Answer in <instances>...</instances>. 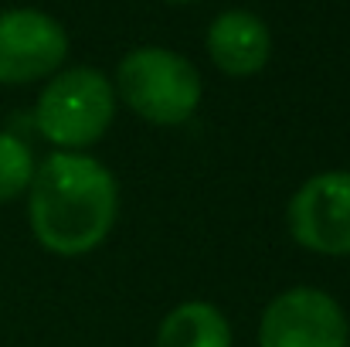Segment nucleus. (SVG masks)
<instances>
[{"mask_svg": "<svg viewBox=\"0 0 350 347\" xmlns=\"http://www.w3.org/2000/svg\"><path fill=\"white\" fill-rule=\"evenodd\" d=\"M116 103V89L99 68H62L44 82L38 96L34 126L58 150L85 153V146L99 143L113 126Z\"/></svg>", "mask_w": 350, "mask_h": 347, "instance_id": "3", "label": "nucleus"}, {"mask_svg": "<svg viewBox=\"0 0 350 347\" xmlns=\"http://www.w3.org/2000/svg\"><path fill=\"white\" fill-rule=\"evenodd\" d=\"M68 58L65 27L34 7L0 10V82L27 86L62 72Z\"/></svg>", "mask_w": 350, "mask_h": 347, "instance_id": "6", "label": "nucleus"}, {"mask_svg": "<svg viewBox=\"0 0 350 347\" xmlns=\"http://www.w3.org/2000/svg\"><path fill=\"white\" fill-rule=\"evenodd\" d=\"M34 167H38V160H34L31 146L17 133L0 129V205L27 194Z\"/></svg>", "mask_w": 350, "mask_h": 347, "instance_id": "9", "label": "nucleus"}, {"mask_svg": "<svg viewBox=\"0 0 350 347\" xmlns=\"http://www.w3.org/2000/svg\"><path fill=\"white\" fill-rule=\"evenodd\" d=\"M258 347H350L347 313L327 290L289 286L265 303Z\"/></svg>", "mask_w": 350, "mask_h": 347, "instance_id": "4", "label": "nucleus"}, {"mask_svg": "<svg viewBox=\"0 0 350 347\" xmlns=\"http://www.w3.org/2000/svg\"><path fill=\"white\" fill-rule=\"evenodd\" d=\"M167 3H194V0H167Z\"/></svg>", "mask_w": 350, "mask_h": 347, "instance_id": "10", "label": "nucleus"}, {"mask_svg": "<svg viewBox=\"0 0 350 347\" xmlns=\"http://www.w3.org/2000/svg\"><path fill=\"white\" fill-rule=\"evenodd\" d=\"M153 347H232V324L215 303L187 300L160 320Z\"/></svg>", "mask_w": 350, "mask_h": 347, "instance_id": "8", "label": "nucleus"}, {"mask_svg": "<svg viewBox=\"0 0 350 347\" xmlns=\"http://www.w3.org/2000/svg\"><path fill=\"white\" fill-rule=\"evenodd\" d=\"M116 174L92 153H48L27 188V225L38 245L62 259L96 252L116 229Z\"/></svg>", "mask_w": 350, "mask_h": 347, "instance_id": "1", "label": "nucleus"}, {"mask_svg": "<svg viewBox=\"0 0 350 347\" xmlns=\"http://www.w3.org/2000/svg\"><path fill=\"white\" fill-rule=\"evenodd\" d=\"M116 99L153 126H180L204 99L201 72L170 48H133L116 65Z\"/></svg>", "mask_w": 350, "mask_h": 347, "instance_id": "2", "label": "nucleus"}, {"mask_svg": "<svg viewBox=\"0 0 350 347\" xmlns=\"http://www.w3.org/2000/svg\"><path fill=\"white\" fill-rule=\"evenodd\" d=\"M204 44H208V58L215 62V68L232 75V79L258 75L269 65V55H272L269 24L252 10L218 14L208 27Z\"/></svg>", "mask_w": 350, "mask_h": 347, "instance_id": "7", "label": "nucleus"}, {"mask_svg": "<svg viewBox=\"0 0 350 347\" xmlns=\"http://www.w3.org/2000/svg\"><path fill=\"white\" fill-rule=\"evenodd\" d=\"M289 235L317 255H350V170L306 177L286 208Z\"/></svg>", "mask_w": 350, "mask_h": 347, "instance_id": "5", "label": "nucleus"}]
</instances>
